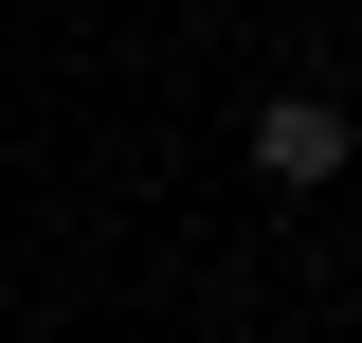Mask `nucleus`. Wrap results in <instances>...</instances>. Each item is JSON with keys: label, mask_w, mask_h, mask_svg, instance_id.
Returning <instances> with one entry per match:
<instances>
[{"label": "nucleus", "mask_w": 362, "mask_h": 343, "mask_svg": "<svg viewBox=\"0 0 362 343\" xmlns=\"http://www.w3.org/2000/svg\"><path fill=\"white\" fill-rule=\"evenodd\" d=\"M254 181H290V199H308V181H344V109H326V90L254 109Z\"/></svg>", "instance_id": "1"}]
</instances>
